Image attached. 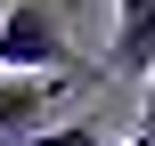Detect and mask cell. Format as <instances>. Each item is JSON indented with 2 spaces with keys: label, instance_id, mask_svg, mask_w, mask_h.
I'll return each instance as SVG.
<instances>
[{
  "label": "cell",
  "instance_id": "1",
  "mask_svg": "<svg viewBox=\"0 0 155 146\" xmlns=\"http://www.w3.org/2000/svg\"><path fill=\"white\" fill-rule=\"evenodd\" d=\"M65 65H74V49H65L57 0H16L0 16V73H49V81H65Z\"/></svg>",
  "mask_w": 155,
  "mask_h": 146
},
{
  "label": "cell",
  "instance_id": "2",
  "mask_svg": "<svg viewBox=\"0 0 155 146\" xmlns=\"http://www.w3.org/2000/svg\"><path fill=\"white\" fill-rule=\"evenodd\" d=\"M57 89L65 81H49V73H0V138H33L25 122H41L57 106Z\"/></svg>",
  "mask_w": 155,
  "mask_h": 146
},
{
  "label": "cell",
  "instance_id": "3",
  "mask_svg": "<svg viewBox=\"0 0 155 146\" xmlns=\"http://www.w3.org/2000/svg\"><path fill=\"white\" fill-rule=\"evenodd\" d=\"M25 146H106V138H98V122H57V130H33Z\"/></svg>",
  "mask_w": 155,
  "mask_h": 146
},
{
  "label": "cell",
  "instance_id": "4",
  "mask_svg": "<svg viewBox=\"0 0 155 146\" xmlns=\"http://www.w3.org/2000/svg\"><path fill=\"white\" fill-rule=\"evenodd\" d=\"M147 16H155V0H114V33H139Z\"/></svg>",
  "mask_w": 155,
  "mask_h": 146
},
{
  "label": "cell",
  "instance_id": "5",
  "mask_svg": "<svg viewBox=\"0 0 155 146\" xmlns=\"http://www.w3.org/2000/svg\"><path fill=\"white\" fill-rule=\"evenodd\" d=\"M139 130H155V73H147V98H139Z\"/></svg>",
  "mask_w": 155,
  "mask_h": 146
},
{
  "label": "cell",
  "instance_id": "6",
  "mask_svg": "<svg viewBox=\"0 0 155 146\" xmlns=\"http://www.w3.org/2000/svg\"><path fill=\"white\" fill-rule=\"evenodd\" d=\"M139 146H155V130H139Z\"/></svg>",
  "mask_w": 155,
  "mask_h": 146
},
{
  "label": "cell",
  "instance_id": "7",
  "mask_svg": "<svg viewBox=\"0 0 155 146\" xmlns=\"http://www.w3.org/2000/svg\"><path fill=\"white\" fill-rule=\"evenodd\" d=\"M131 146H139V138H131Z\"/></svg>",
  "mask_w": 155,
  "mask_h": 146
}]
</instances>
